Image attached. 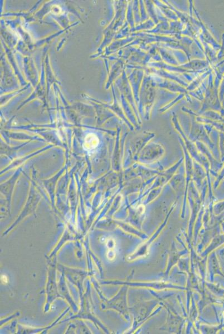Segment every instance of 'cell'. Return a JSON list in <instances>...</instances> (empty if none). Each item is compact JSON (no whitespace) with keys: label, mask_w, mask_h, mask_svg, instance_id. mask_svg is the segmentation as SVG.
Returning <instances> with one entry per match:
<instances>
[{"label":"cell","mask_w":224,"mask_h":334,"mask_svg":"<svg viewBox=\"0 0 224 334\" xmlns=\"http://www.w3.org/2000/svg\"><path fill=\"white\" fill-rule=\"evenodd\" d=\"M99 143L98 136L95 134L90 133L87 135L84 140V148L87 151H92L98 146Z\"/></svg>","instance_id":"6da1fadb"},{"label":"cell","mask_w":224,"mask_h":334,"mask_svg":"<svg viewBox=\"0 0 224 334\" xmlns=\"http://www.w3.org/2000/svg\"><path fill=\"white\" fill-rule=\"evenodd\" d=\"M1 281L3 284H7L8 283V278L6 275H2L1 276Z\"/></svg>","instance_id":"7a4b0ae2"}]
</instances>
